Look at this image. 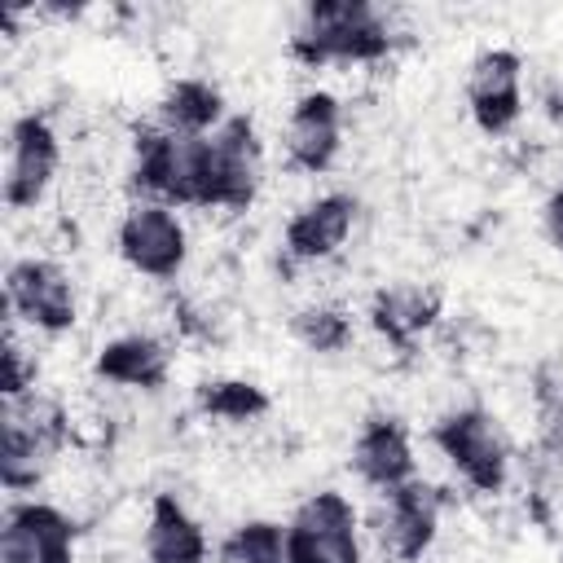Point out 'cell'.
I'll list each match as a JSON object with an SVG mask.
<instances>
[{
	"mask_svg": "<svg viewBox=\"0 0 563 563\" xmlns=\"http://www.w3.org/2000/svg\"><path fill=\"white\" fill-rule=\"evenodd\" d=\"M352 471L378 497L383 493H396L409 479H418V457H413V440H409L405 422L391 418V413L365 418L361 431H356V440H352Z\"/></svg>",
	"mask_w": 563,
	"mask_h": 563,
	"instance_id": "obj_14",
	"label": "cell"
},
{
	"mask_svg": "<svg viewBox=\"0 0 563 563\" xmlns=\"http://www.w3.org/2000/svg\"><path fill=\"white\" fill-rule=\"evenodd\" d=\"M440 515H444V493L427 484L422 475L400 484L396 493H383L378 515H374V537H378L383 559L418 563L440 537Z\"/></svg>",
	"mask_w": 563,
	"mask_h": 563,
	"instance_id": "obj_9",
	"label": "cell"
},
{
	"mask_svg": "<svg viewBox=\"0 0 563 563\" xmlns=\"http://www.w3.org/2000/svg\"><path fill=\"white\" fill-rule=\"evenodd\" d=\"M541 220H545V238H550V246L563 255V176L554 180V189H550V198H545Z\"/></svg>",
	"mask_w": 563,
	"mask_h": 563,
	"instance_id": "obj_24",
	"label": "cell"
},
{
	"mask_svg": "<svg viewBox=\"0 0 563 563\" xmlns=\"http://www.w3.org/2000/svg\"><path fill=\"white\" fill-rule=\"evenodd\" d=\"M444 312V295L431 282H391L369 299V325L396 352H409Z\"/></svg>",
	"mask_w": 563,
	"mask_h": 563,
	"instance_id": "obj_15",
	"label": "cell"
},
{
	"mask_svg": "<svg viewBox=\"0 0 563 563\" xmlns=\"http://www.w3.org/2000/svg\"><path fill=\"white\" fill-rule=\"evenodd\" d=\"M431 444L471 493H501L510 479V440L501 422L479 405H457L431 422Z\"/></svg>",
	"mask_w": 563,
	"mask_h": 563,
	"instance_id": "obj_3",
	"label": "cell"
},
{
	"mask_svg": "<svg viewBox=\"0 0 563 563\" xmlns=\"http://www.w3.org/2000/svg\"><path fill=\"white\" fill-rule=\"evenodd\" d=\"M141 550H145V563H207L211 559V541H207L202 519L176 493L150 497Z\"/></svg>",
	"mask_w": 563,
	"mask_h": 563,
	"instance_id": "obj_17",
	"label": "cell"
},
{
	"mask_svg": "<svg viewBox=\"0 0 563 563\" xmlns=\"http://www.w3.org/2000/svg\"><path fill=\"white\" fill-rule=\"evenodd\" d=\"M4 317L26 325L31 334H66L79 321V286L48 255H22L4 273Z\"/></svg>",
	"mask_w": 563,
	"mask_h": 563,
	"instance_id": "obj_4",
	"label": "cell"
},
{
	"mask_svg": "<svg viewBox=\"0 0 563 563\" xmlns=\"http://www.w3.org/2000/svg\"><path fill=\"white\" fill-rule=\"evenodd\" d=\"M198 409L216 422H233V427H246V422H260L273 400L260 383H246V378H211L198 387Z\"/></svg>",
	"mask_w": 563,
	"mask_h": 563,
	"instance_id": "obj_20",
	"label": "cell"
},
{
	"mask_svg": "<svg viewBox=\"0 0 563 563\" xmlns=\"http://www.w3.org/2000/svg\"><path fill=\"white\" fill-rule=\"evenodd\" d=\"M264 189V141L255 119L229 114L207 136V211H251Z\"/></svg>",
	"mask_w": 563,
	"mask_h": 563,
	"instance_id": "obj_6",
	"label": "cell"
},
{
	"mask_svg": "<svg viewBox=\"0 0 563 563\" xmlns=\"http://www.w3.org/2000/svg\"><path fill=\"white\" fill-rule=\"evenodd\" d=\"M356 211H361L356 198L343 194V189L317 194L303 207H295L286 229H282L286 260H295V264H325V260H334L347 246L352 229H356Z\"/></svg>",
	"mask_w": 563,
	"mask_h": 563,
	"instance_id": "obj_13",
	"label": "cell"
},
{
	"mask_svg": "<svg viewBox=\"0 0 563 563\" xmlns=\"http://www.w3.org/2000/svg\"><path fill=\"white\" fill-rule=\"evenodd\" d=\"M57 457H62L57 449H48V444H40V440H31L22 431H0V479H4V488L13 497L35 493L48 479Z\"/></svg>",
	"mask_w": 563,
	"mask_h": 563,
	"instance_id": "obj_19",
	"label": "cell"
},
{
	"mask_svg": "<svg viewBox=\"0 0 563 563\" xmlns=\"http://www.w3.org/2000/svg\"><path fill=\"white\" fill-rule=\"evenodd\" d=\"M119 260L150 282H176L189 264V229L176 207L132 198L114 224Z\"/></svg>",
	"mask_w": 563,
	"mask_h": 563,
	"instance_id": "obj_5",
	"label": "cell"
},
{
	"mask_svg": "<svg viewBox=\"0 0 563 563\" xmlns=\"http://www.w3.org/2000/svg\"><path fill=\"white\" fill-rule=\"evenodd\" d=\"M290 334L308 347V352H343L352 343V317L347 308L339 303H303L295 317H290Z\"/></svg>",
	"mask_w": 563,
	"mask_h": 563,
	"instance_id": "obj_22",
	"label": "cell"
},
{
	"mask_svg": "<svg viewBox=\"0 0 563 563\" xmlns=\"http://www.w3.org/2000/svg\"><path fill=\"white\" fill-rule=\"evenodd\" d=\"M224 119V92L202 75H176L154 101V123L176 136H211Z\"/></svg>",
	"mask_w": 563,
	"mask_h": 563,
	"instance_id": "obj_18",
	"label": "cell"
},
{
	"mask_svg": "<svg viewBox=\"0 0 563 563\" xmlns=\"http://www.w3.org/2000/svg\"><path fill=\"white\" fill-rule=\"evenodd\" d=\"M79 528L57 501L18 497L0 523V563H75Z\"/></svg>",
	"mask_w": 563,
	"mask_h": 563,
	"instance_id": "obj_11",
	"label": "cell"
},
{
	"mask_svg": "<svg viewBox=\"0 0 563 563\" xmlns=\"http://www.w3.org/2000/svg\"><path fill=\"white\" fill-rule=\"evenodd\" d=\"M220 563H286V523L277 519H242L216 545Z\"/></svg>",
	"mask_w": 563,
	"mask_h": 563,
	"instance_id": "obj_21",
	"label": "cell"
},
{
	"mask_svg": "<svg viewBox=\"0 0 563 563\" xmlns=\"http://www.w3.org/2000/svg\"><path fill=\"white\" fill-rule=\"evenodd\" d=\"M286 563H361V515L339 488L308 493L286 519Z\"/></svg>",
	"mask_w": 563,
	"mask_h": 563,
	"instance_id": "obj_7",
	"label": "cell"
},
{
	"mask_svg": "<svg viewBox=\"0 0 563 563\" xmlns=\"http://www.w3.org/2000/svg\"><path fill=\"white\" fill-rule=\"evenodd\" d=\"M290 57L308 70L325 66H374L391 57L396 26L391 13L365 0H312L299 9L290 31Z\"/></svg>",
	"mask_w": 563,
	"mask_h": 563,
	"instance_id": "obj_1",
	"label": "cell"
},
{
	"mask_svg": "<svg viewBox=\"0 0 563 563\" xmlns=\"http://www.w3.org/2000/svg\"><path fill=\"white\" fill-rule=\"evenodd\" d=\"M466 110L484 136H506L523 119V57L484 48L466 70Z\"/></svg>",
	"mask_w": 563,
	"mask_h": 563,
	"instance_id": "obj_12",
	"label": "cell"
},
{
	"mask_svg": "<svg viewBox=\"0 0 563 563\" xmlns=\"http://www.w3.org/2000/svg\"><path fill=\"white\" fill-rule=\"evenodd\" d=\"M62 172V136L44 110H26L9 123V163H4V207L35 211Z\"/></svg>",
	"mask_w": 563,
	"mask_h": 563,
	"instance_id": "obj_8",
	"label": "cell"
},
{
	"mask_svg": "<svg viewBox=\"0 0 563 563\" xmlns=\"http://www.w3.org/2000/svg\"><path fill=\"white\" fill-rule=\"evenodd\" d=\"M286 167L299 176H321L343 150V101L330 88H308L290 101L282 123Z\"/></svg>",
	"mask_w": 563,
	"mask_h": 563,
	"instance_id": "obj_10",
	"label": "cell"
},
{
	"mask_svg": "<svg viewBox=\"0 0 563 563\" xmlns=\"http://www.w3.org/2000/svg\"><path fill=\"white\" fill-rule=\"evenodd\" d=\"M128 189L132 198L176 211H207V136H176L158 123L136 128Z\"/></svg>",
	"mask_w": 563,
	"mask_h": 563,
	"instance_id": "obj_2",
	"label": "cell"
},
{
	"mask_svg": "<svg viewBox=\"0 0 563 563\" xmlns=\"http://www.w3.org/2000/svg\"><path fill=\"white\" fill-rule=\"evenodd\" d=\"M35 378H40V365L35 356L22 347L18 339V321L4 317V352H0V400H18L26 391H35Z\"/></svg>",
	"mask_w": 563,
	"mask_h": 563,
	"instance_id": "obj_23",
	"label": "cell"
},
{
	"mask_svg": "<svg viewBox=\"0 0 563 563\" xmlns=\"http://www.w3.org/2000/svg\"><path fill=\"white\" fill-rule=\"evenodd\" d=\"M92 374L110 387H128V391H158L172 378V347L158 334L132 330V334H114L97 347L92 356Z\"/></svg>",
	"mask_w": 563,
	"mask_h": 563,
	"instance_id": "obj_16",
	"label": "cell"
}]
</instances>
